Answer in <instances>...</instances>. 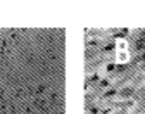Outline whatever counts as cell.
I'll return each mask as SVG.
<instances>
[{
  "instance_id": "obj_1",
  "label": "cell",
  "mask_w": 145,
  "mask_h": 114,
  "mask_svg": "<svg viewBox=\"0 0 145 114\" xmlns=\"http://www.w3.org/2000/svg\"><path fill=\"white\" fill-rule=\"evenodd\" d=\"M137 49L138 50H143L145 49V40H143V38H140V40L137 42Z\"/></svg>"
},
{
  "instance_id": "obj_2",
  "label": "cell",
  "mask_w": 145,
  "mask_h": 114,
  "mask_svg": "<svg viewBox=\"0 0 145 114\" xmlns=\"http://www.w3.org/2000/svg\"><path fill=\"white\" fill-rule=\"evenodd\" d=\"M142 59H143V61H145V54H143V57H142Z\"/></svg>"
}]
</instances>
